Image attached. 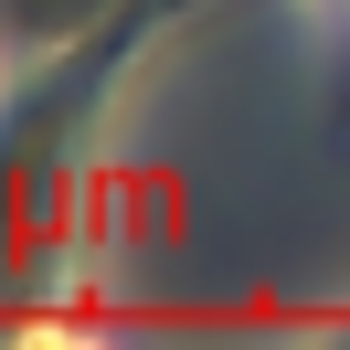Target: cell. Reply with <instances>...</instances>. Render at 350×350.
Wrapping results in <instances>:
<instances>
[{"label":"cell","instance_id":"1","mask_svg":"<svg viewBox=\"0 0 350 350\" xmlns=\"http://www.w3.org/2000/svg\"><path fill=\"white\" fill-rule=\"evenodd\" d=\"M0 96H11V64H0Z\"/></svg>","mask_w":350,"mask_h":350}]
</instances>
